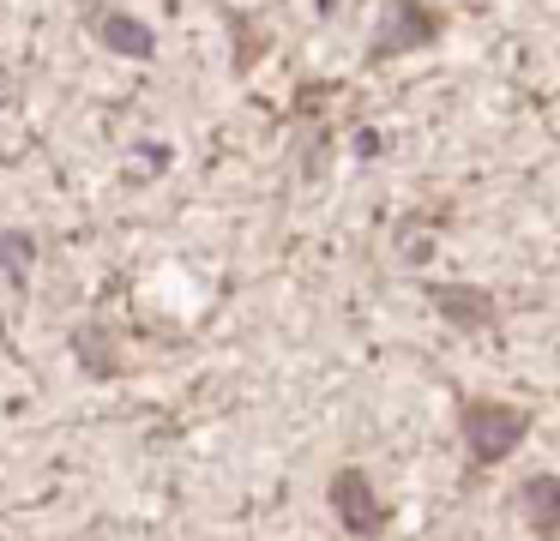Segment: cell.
I'll return each mask as SVG.
<instances>
[{"label":"cell","instance_id":"obj_7","mask_svg":"<svg viewBox=\"0 0 560 541\" xmlns=\"http://www.w3.org/2000/svg\"><path fill=\"white\" fill-rule=\"evenodd\" d=\"M31 252H37V240H31V235H0V264H7V259L25 264Z\"/></svg>","mask_w":560,"mask_h":541},{"label":"cell","instance_id":"obj_5","mask_svg":"<svg viewBox=\"0 0 560 541\" xmlns=\"http://www.w3.org/2000/svg\"><path fill=\"white\" fill-rule=\"evenodd\" d=\"M91 31H97V43H103V48H115V55H133V60L158 55V36H151L145 24L133 19V12H115V7H91Z\"/></svg>","mask_w":560,"mask_h":541},{"label":"cell","instance_id":"obj_4","mask_svg":"<svg viewBox=\"0 0 560 541\" xmlns=\"http://www.w3.org/2000/svg\"><path fill=\"white\" fill-rule=\"evenodd\" d=\"M428 301H434L452 325H464V331H482V325H494V313H500L494 289H476V283H428Z\"/></svg>","mask_w":560,"mask_h":541},{"label":"cell","instance_id":"obj_1","mask_svg":"<svg viewBox=\"0 0 560 541\" xmlns=\"http://www.w3.org/2000/svg\"><path fill=\"white\" fill-rule=\"evenodd\" d=\"M524 433H530V409H518V403L470 397V403L458 409V439H464V451H470L476 469L506 463V457L524 445Z\"/></svg>","mask_w":560,"mask_h":541},{"label":"cell","instance_id":"obj_3","mask_svg":"<svg viewBox=\"0 0 560 541\" xmlns=\"http://www.w3.org/2000/svg\"><path fill=\"white\" fill-rule=\"evenodd\" d=\"M440 31H446V12H440V7L398 0V7H392V19H386V36L374 43V60L398 55V48H422V43H434Z\"/></svg>","mask_w":560,"mask_h":541},{"label":"cell","instance_id":"obj_6","mask_svg":"<svg viewBox=\"0 0 560 541\" xmlns=\"http://www.w3.org/2000/svg\"><path fill=\"white\" fill-rule=\"evenodd\" d=\"M518 511L536 536H560V475H524L518 481Z\"/></svg>","mask_w":560,"mask_h":541},{"label":"cell","instance_id":"obj_2","mask_svg":"<svg viewBox=\"0 0 560 541\" xmlns=\"http://www.w3.org/2000/svg\"><path fill=\"white\" fill-rule=\"evenodd\" d=\"M326 505L338 511V524L350 529V536H380V529H392V505L374 493V475H368L362 463H343L338 475L326 481Z\"/></svg>","mask_w":560,"mask_h":541}]
</instances>
